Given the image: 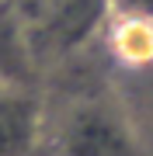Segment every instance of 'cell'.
<instances>
[{"label":"cell","mask_w":153,"mask_h":156,"mask_svg":"<svg viewBox=\"0 0 153 156\" xmlns=\"http://www.w3.org/2000/svg\"><path fill=\"white\" fill-rule=\"evenodd\" d=\"M139 132L122 101L77 97L42 118L35 156H139Z\"/></svg>","instance_id":"cell-1"},{"label":"cell","mask_w":153,"mask_h":156,"mask_svg":"<svg viewBox=\"0 0 153 156\" xmlns=\"http://www.w3.org/2000/svg\"><path fill=\"white\" fill-rule=\"evenodd\" d=\"M17 11L28 21L35 59L70 56L94 38L111 14V0H21Z\"/></svg>","instance_id":"cell-2"},{"label":"cell","mask_w":153,"mask_h":156,"mask_svg":"<svg viewBox=\"0 0 153 156\" xmlns=\"http://www.w3.org/2000/svg\"><path fill=\"white\" fill-rule=\"evenodd\" d=\"M46 104L35 87L0 83V156H35Z\"/></svg>","instance_id":"cell-3"},{"label":"cell","mask_w":153,"mask_h":156,"mask_svg":"<svg viewBox=\"0 0 153 156\" xmlns=\"http://www.w3.org/2000/svg\"><path fill=\"white\" fill-rule=\"evenodd\" d=\"M35 69H38V59L31 49L28 21L14 0H0V83L31 87Z\"/></svg>","instance_id":"cell-4"},{"label":"cell","mask_w":153,"mask_h":156,"mask_svg":"<svg viewBox=\"0 0 153 156\" xmlns=\"http://www.w3.org/2000/svg\"><path fill=\"white\" fill-rule=\"evenodd\" d=\"M111 56L122 69H139L153 62V21L136 17H115L111 28Z\"/></svg>","instance_id":"cell-5"},{"label":"cell","mask_w":153,"mask_h":156,"mask_svg":"<svg viewBox=\"0 0 153 156\" xmlns=\"http://www.w3.org/2000/svg\"><path fill=\"white\" fill-rule=\"evenodd\" d=\"M129 73V80H132V94L122 101V108H125V115L132 118V125L139 122H146L153 125V62H146V66H139V69H125Z\"/></svg>","instance_id":"cell-6"},{"label":"cell","mask_w":153,"mask_h":156,"mask_svg":"<svg viewBox=\"0 0 153 156\" xmlns=\"http://www.w3.org/2000/svg\"><path fill=\"white\" fill-rule=\"evenodd\" d=\"M115 17H136V21H153V0H111Z\"/></svg>","instance_id":"cell-7"}]
</instances>
